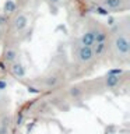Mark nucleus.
<instances>
[{
  "mask_svg": "<svg viewBox=\"0 0 130 134\" xmlns=\"http://www.w3.org/2000/svg\"><path fill=\"white\" fill-rule=\"evenodd\" d=\"M112 49L116 56H119L122 59H127L130 53V42H129L127 34L126 32L116 34L112 39Z\"/></svg>",
  "mask_w": 130,
  "mask_h": 134,
  "instance_id": "1",
  "label": "nucleus"
},
{
  "mask_svg": "<svg viewBox=\"0 0 130 134\" xmlns=\"http://www.w3.org/2000/svg\"><path fill=\"white\" fill-rule=\"evenodd\" d=\"M95 59L94 50H92V46H84L81 45L77 49V60L83 64H87V63H91Z\"/></svg>",
  "mask_w": 130,
  "mask_h": 134,
  "instance_id": "2",
  "label": "nucleus"
},
{
  "mask_svg": "<svg viewBox=\"0 0 130 134\" xmlns=\"http://www.w3.org/2000/svg\"><path fill=\"white\" fill-rule=\"evenodd\" d=\"M28 23H29V20H28L27 15L25 14H18V15L14 17V20H13V28H14V31L21 32L28 27Z\"/></svg>",
  "mask_w": 130,
  "mask_h": 134,
  "instance_id": "3",
  "label": "nucleus"
},
{
  "mask_svg": "<svg viewBox=\"0 0 130 134\" xmlns=\"http://www.w3.org/2000/svg\"><path fill=\"white\" fill-rule=\"evenodd\" d=\"M80 43L84 45V46H92L95 43V32H94V28H90L87 29L85 32L80 36Z\"/></svg>",
  "mask_w": 130,
  "mask_h": 134,
  "instance_id": "4",
  "label": "nucleus"
},
{
  "mask_svg": "<svg viewBox=\"0 0 130 134\" xmlns=\"http://www.w3.org/2000/svg\"><path fill=\"white\" fill-rule=\"evenodd\" d=\"M102 6L108 10H122L126 7V0H102Z\"/></svg>",
  "mask_w": 130,
  "mask_h": 134,
  "instance_id": "5",
  "label": "nucleus"
},
{
  "mask_svg": "<svg viewBox=\"0 0 130 134\" xmlns=\"http://www.w3.org/2000/svg\"><path fill=\"white\" fill-rule=\"evenodd\" d=\"M104 82H105V87L106 88H115V87L119 85L120 77L115 74V71H112V73H109L106 77L104 78Z\"/></svg>",
  "mask_w": 130,
  "mask_h": 134,
  "instance_id": "6",
  "label": "nucleus"
},
{
  "mask_svg": "<svg viewBox=\"0 0 130 134\" xmlns=\"http://www.w3.org/2000/svg\"><path fill=\"white\" fill-rule=\"evenodd\" d=\"M10 71L17 78H24L25 77V67H24V64H21V63H17V60L14 63H11Z\"/></svg>",
  "mask_w": 130,
  "mask_h": 134,
  "instance_id": "7",
  "label": "nucleus"
},
{
  "mask_svg": "<svg viewBox=\"0 0 130 134\" xmlns=\"http://www.w3.org/2000/svg\"><path fill=\"white\" fill-rule=\"evenodd\" d=\"M106 41L104 42H95L94 45H92V50H94V54L95 56H101L105 50H106Z\"/></svg>",
  "mask_w": 130,
  "mask_h": 134,
  "instance_id": "8",
  "label": "nucleus"
},
{
  "mask_svg": "<svg viewBox=\"0 0 130 134\" xmlns=\"http://www.w3.org/2000/svg\"><path fill=\"white\" fill-rule=\"evenodd\" d=\"M17 56H18L17 50H14V49H7L6 52H4V62L8 63V64H11V63H14V62L17 60Z\"/></svg>",
  "mask_w": 130,
  "mask_h": 134,
  "instance_id": "9",
  "label": "nucleus"
},
{
  "mask_svg": "<svg viewBox=\"0 0 130 134\" xmlns=\"http://www.w3.org/2000/svg\"><path fill=\"white\" fill-rule=\"evenodd\" d=\"M59 84V78H57V75H48V77L45 78V85L48 87V88H53V87H56Z\"/></svg>",
  "mask_w": 130,
  "mask_h": 134,
  "instance_id": "10",
  "label": "nucleus"
},
{
  "mask_svg": "<svg viewBox=\"0 0 130 134\" xmlns=\"http://www.w3.org/2000/svg\"><path fill=\"white\" fill-rule=\"evenodd\" d=\"M17 8V4L14 0H7L6 3H4V11L7 13V14H10V13H14Z\"/></svg>",
  "mask_w": 130,
  "mask_h": 134,
  "instance_id": "11",
  "label": "nucleus"
},
{
  "mask_svg": "<svg viewBox=\"0 0 130 134\" xmlns=\"http://www.w3.org/2000/svg\"><path fill=\"white\" fill-rule=\"evenodd\" d=\"M69 94H70V96H71V98H78V96H81L83 91L80 90L78 87H71L70 90H69Z\"/></svg>",
  "mask_w": 130,
  "mask_h": 134,
  "instance_id": "12",
  "label": "nucleus"
},
{
  "mask_svg": "<svg viewBox=\"0 0 130 134\" xmlns=\"http://www.w3.org/2000/svg\"><path fill=\"white\" fill-rule=\"evenodd\" d=\"M6 88H7V82H6V81H2V80H0V91L6 90Z\"/></svg>",
  "mask_w": 130,
  "mask_h": 134,
  "instance_id": "13",
  "label": "nucleus"
},
{
  "mask_svg": "<svg viewBox=\"0 0 130 134\" xmlns=\"http://www.w3.org/2000/svg\"><path fill=\"white\" fill-rule=\"evenodd\" d=\"M0 134H7V126H0Z\"/></svg>",
  "mask_w": 130,
  "mask_h": 134,
  "instance_id": "14",
  "label": "nucleus"
},
{
  "mask_svg": "<svg viewBox=\"0 0 130 134\" xmlns=\"http://www.w3.org/2000/svg\"><path fill=\"white\" fill-rule=\"evenodd\" d=\"M49 2H50V3H53V4H57V3H60L62 0H49Z\"/></svg>",
  "mask_w": 130,
  "mask_h": 134,
  "instance_id": "15",
  "label": "nucleus"
},
{
  "mask_svg": "<svg viewBox=\"0 0 130 134\" xmlns=\"http://www.w3.org/2000/svg\"><path fill=\"white\" fill-rule=\"evenodd\" d=\"M2 24H4V17L0 15V25H2Z\"/></svg>",
  "mask_w": 130,
  "mask_h": 134,
  "instance_id": "16",
  "label": "nucleus"
}]
</instances>
